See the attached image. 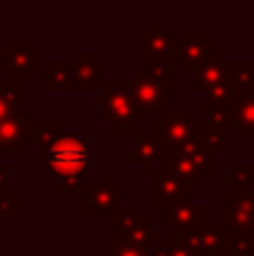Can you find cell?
I'll list each match as a JSON object with an SVG mask.
<instances>
[{"label":"cell","mask_w":254,"mask_h":256,"mask_svg":"<svg viewBox=\"0 0 254 256\" xmlns=\"http://www.w3.org/2000/svg\"><path fill=\"white\" fill-rule=\"evenodd\" d=\"M38 160L56 176L58 194L63 196L81 189L92 168L90 146L79 132H61L54 137L50 144L38 148Z\"/></svg>","instance_id":"obj_1"},{"label":"cell","mask_w":254,"mask_h":256,"mask_svg":"<svg viewBox=\"0 0 254 256\" xmlns=\"http://www.w3.org/2000/svg\"><path fill=\"white\" fill-rule=\"evenodd\" d=\"M102 120L112 132H133V126L142 124L144 112L130 94L128 81H104L102 84Z\"/></svg>","instance_id":"obj_2"},{"label":"cell","mask_w":254,"mask_h":256,"mask_svg":"<svg viewBox=\"0 0 254 256\" xmlns=\"http://www.w3.org/2000/svg\"><path fill=\"white\" fill-rule=\"evenodd\" d=\"M112 245H133L140 250L153 248V216L135 214L133 204L124 202L110 214Z\"/></svg>","instance_id":"obj_3"},{"label":"cell","mask_w":254,"mask_h":256,"mask_svg":"<svg viewBox=\"0 0 254 256\" xmlns=\"http://www.w3.org/2000/svg\"><path fill=\"white\" fill-rule=\"evenodd\" d=\"M81 214L84 216H99L112 214L120 204H124V186L115 182L110 173H104L99 182H86L81 186Z\"/></svg>","instance_id":"obj_4"},{"label":"cell","mask_w":254,"mask_h":256,"mask_svg":"<svg viewBox=\"0 0 254 256\" xmlns=\"http://www.w3.org/2000/svg\"><path fill=\"white\" fill-rule=\"evenodd\" d=\"M0 66L7 70L9 81L18 86L27 84L34 72H40V52L32 48L30 40H12L0 52Z\"/></svg>","instance_id":"obj_5"},{"label":"cell","mask_w":254,"mask_h":256,"mask_svg":"<svg viewBox=\"0 0 254 256\" xmlns=\"http://www.w3.org/2000/svg\"><path fill=\"white\" fill-rule=\"evenodd\" d=\"M196 115L189 110L184 112H162V120L151 124V135L166 148H176L194 140L196 132Z\"/></svg>","instance_id":"obj_6"},{"label":"cell","mask_w":254,"mask_h":256,"mask_svg":"<svg viewBox=\"0 0 254 256\" xmlns=\"http://www.w3.org/2000/svg\"><path fill=\"white\" fill-rule=\"evenodd\" d=\"M128 88L142 112H162L166 104L174 102V90H166L142 70H135L128 76Z\"/></svg>","instance_id":"obj_7"},{"label":"cell","mask_w":254,"mask_h":256,"mask_svg":"<svg viewBox=\"0 0 254 256\" xmlns=\"http://www.w3.org/2000/svg\"><path fill=\"white\" fill-rule=\"evenodd\" d=\"M218 56H225V54L216 48L214 40L205 38V32L200 30L182 32V38L178 40V56H176V61L182 63V68L187 72H194L205 61H212V58H218Z\"/></svg>","instance_id":"obj_8"},{"label":"cell","mask_w":254,"mask_h":256,"mask_svg":"<svg viewBox=\"0 0 254 256\" xmlns=\"http://www.w3.org/2000/svg\"><path fill=\"white\" fill-rule=\"evenodd\" d=\"M162 225L171 227L174 236L187 238L205 227V207L196 200L187 204H178V207L164 204L162 207Z\"/></svg>","instance_id":"obj_9"},{"label":"cell","mask_w":254,"mask_h":256,"mask_svg":"<svg viewBox=\"0 0 254 256\" xmlns=\"http://www.w3.org/2000/svg\"><path fill=\"white\" fill-rule=\"evenodd\" d=\"M194 256H228L232 254L228 225H205L196 234L184 238ZM234 256V254H232Z\"/></svg>","instance_id":"obj_10"},{"label":"cell","mask_w":254,"mask_h":256,"mask_svg":"<svg viewBox=\"0 0 254 256\" xmlns=\"http://www.w3.org/2000/svg\"><path fill=\"white\" fill-rule=\"evenodd\" d=\"M151 180V202L158 204V207H164V204H171V207H178V204H187L194 202V186L184 184L182 180L169 176L164 171L153 173Z\"/></svg>","instance_id":"obj_11"},{"label":"cell","mask_w":254,"mask_h":256,"mask_svg":"<svg viewBox=\"0 0 254 256\" xmlns=\"http://www.w3.org/2000/svg\"><path fill=\"white\" fill-rule=\"evenodd\" d=\"M142 56L156 58V61H169L176 63L178 56V38L171 30L162 25V20H153L148 30L142 34Z\"/></svg>","instance_id":"obj_12"},{"label":"cell","mask_w":254,"mask_h":256,"mask_svg":"<svg viewBox=\"0 0 254 256\" xmlns=\"http://www.w3.org/2000/svg\"><path fill=\"white\" fill-rule=\"evenodd\" d=\"M164 146L151 132H130V162L142 166L144 176L156 173V164L162 162Z\"/></svg>","instance_id":"obj_13"},{"label":"cell","mask_w":254,"mask_h":256,"mask_svg":"<svg viewBox=\"0 0 254 256\" xmlns=\"http://www.w3.org/2000/svg\"><path fill=\"white\" fill-rule=\"evenodd\" d=\"M223 209L228 216V227L234 232H252L254 216V198L252 194H236L230 191L223 196Z\"/></svg>","instance_id":"obj_14"},{"label":"cell","mask_w":254,"mask_h":256,"mask_svg":"<svg viewBox=\"0 0 254 256\" xmlns=\"http://www.w3.org/2000/svg\"><path fill=\"white\" fill-rule=\"evenodd\" d=\"M74 92H97L102 90V76H99V63L90 50H84L74 63Z\"/></svg>","instance_id":"obj_15"},{"label":"cell","mask_w":254,"mask_h":256,"mask_svg":"<svg viewBox=\"0 0 254 256\" xmlns=\"http://www.w3.org/2000/svg\"><path fill=\"white\" fill-rule=\"evenodd\" d=\"M32 115L27 110H18L14 117L4 120L0 124V140H2V150L9 153H20V146L27 142L30 135Z\"/></svg>","instance_id":"obj_16"},{"label":"cell","mask_w":254,"mask_h":256,"mask_svg":"<svg viewBox=\"0 0 254 256\" xmlns=\"http://www.w3.org/2000/svg\"><path fill=\"white\" fill-rule=\"evenodd\" d=\"M225 63H228L225 56H218V58H212V61H205L202 66H198L196 70L192 72L194 90L210 94L216 86L223 84V81L228 79V68H225Z\"/></svg>","instance_id":"obj_17"},{"label":"cell","mask_w":254,"mask_h":256,"mask_svg":"<svg viewBox=\"0 0 254 256\" xmlns=\"http://www.w3.org/2000/svg\"><path fill=\"white\" fill-rule=\"evenodd\" d=\"M230 126L234 132H254V92H238L232 99V112H230Z\"/></svg>","instance_id":"obj_18"},{"label":"cell","mask_w":254,"mask_h":256,"mask_svg":"<svg viewBox=\"0 0 254 256\" xmlns=\"http://www.w3.org/2000/svg\"><path fill=\"white\" fill-rule=\"evenodd\" d=\"M38 79L48 84L52 92H74V70L72 61H56L54 58L48 66V70L40 72Z\"/></svg>","instance_id":"obj_19"},{"label":"cell","mask_w":254,"mask_h":256,"mask_svg":"<svg viewBox=\"0 0 254 256\" xmlns=\"http://www.w3.org/2000/svg\"><path fill=\"white\" fill-rule=\"evenodd\" d=\"M194 142L200 146L205 153H210L212 158L216 155L225 153V128H218V126H212V124H196V132H194Z\"/></svg>","instance_id":"obj_20"},{"label":"cell","mask_w":254,"mask_h":256,"mask_svg":"<svg viewBox=\"0 0 254 256\" xmlns=\"http://www.w3.org/2000/svg\"><path fill=\"white\" fill-rule=\"evenodd\" d=\"M228 81L234 88V94L238 92H254V74L252 61H228Z\"/></svg>","instance_id":"obj_21"},{"label":"cell","mask_w":254,"mask_h":256,"mask_svg":"<svg viewBox=\"0 0 254 256\" xmlns=\"http://www.w3.org/2000/svg\"><path fill=\"white\" fill-rule=\"evenodd\" d=\"M164 148H166V146H164ZM171 150H174V153H178V155H184V158H189L198 168H200L202 173H205V176H210V173L216 171V164H214L216 158H212L210 153H205V150H202L194 140L187 142V144H182V146H176V148H171Z\"/></svg>","instance_id":"obj_22"},{"label":"cell","mask_w":254,"mask_h":256,"mask_svg":"<svg viewBox=\"0 0 254 256\" xmlns=\"http://www.w3.org/2000/svg\"><path fill=\"white\" fill-rule=\"evenodd\" d=\"M18 106H20V86L14 84V81H7L0 88V124L16 115L20 110Z\"/></svg>","instance_id":"obj_23"},{"label":"cell","mask_w":254,"mask_h":256,"mask_svg":"<svg viewBox=\"0 0 254 256\" xmlns=\"http://www.w3.org/2000/svg\"><path fill=\"white\" fill-rule=\"evenodd\" d=\"M142 72L162 84L166 90H174V63L169 61H156V58H144L142 56Z\"/></svg>","instance_id":"obj_24"},{"label":"cell","mask_w":254,"mask_h":256,"mask_svg":"<svg viewBox=\"0 0 254 256\" xmlns=\"http://www.w3.org/2000/svg\"><path fill=\"white\" fill-rule=\"evenodd\" d=\"M61 132L63 130H61V124H58V122H40V124H34V122H32L27 142H32V144H36L40 148V146L50 144L54 137H58Z\"/></svg>","instance_id":"obj_25"},{"label":"cell","mask_w":254,"mask_h":256,"mask_svg":"<svg viewBox=\"0 0 254 256\" xmlns=\"http://www.w3.org/2000/svg\"><path fill=\"white\" fill-rule=\"evenodd\" d=\"M223 182H225V184H230V186H234V191H236V194H243V191H246V186H250L254 182V164L252 162L241 164V166H236L234 171L225 173Z\"/></svg>","instance_id":"obj_26"},{"label":"cell","mask_w":254,"mask_h":256,"mask_svg":"<svg viewBox=\"0 0 254 256\" xmlns=\"http://www.w3.org/2000/svg\"><path fill=\"white\" fill-rule=\"evenodd\" d=\"M205 117H207V124L212 126H218V128H225L230 126V112H232V104H220V102H210L205 99Z\"/></svg>","instance_id":"obj_27"},{"label":"cell","mask_w":254,"mask_h":256,"mask_svg":"<svg viewBox=\"0 0 254 256\" xmlns=\"http://www.w3.org/2000/svg\"><path fill=\"white\" fill-rule=\"evenodd\" d=\"M230 245L234 256H252L254 254V236L252 232H234L230 230Z\"/></svg>","instance_id":"obj_28"},{"label":"cell","mask_w":254,"mask_h":256,"mask_svg":"<svg viewBox=\"0 0 254 256\" xmlns=\"http://www.w3.org/2000/svg\"><path fill=\"white\" fill-rule=\"evenodd\" d=\"M162 248L166 250V256H194V252L184 243V238L174 236V234H166L162 238Z\"/></svg>","instance_id":"obj_29"},{"label":"cell","mask_w":254,"mask_h":256,"mask_svg":"<svg viewBox=\"0 0 254 256\" xmlns=\"http://www.w3.org/2000/svg\"><path fill=\"white\" fill-rule=\"evenodd\" d=\"M20 212V198L12 191L0 194V216H14Z\"/></svg>","instance_id":"obj_30"},{"label":"cell","mask_w":254,"mask_h":256,"mask_svg":"<svg viewBox=\"0 0 254 256\" xmlns=\"http://www.w3.org/2000/svg\"><path fill=\"white\" fill-rule=\"evenodd\" d=\"M207 99H210V102H220V104H232V99H234V88L230 86V81L225 79L223 84H218L210 94H207Z\"/></svg>","instance_id":"obj_31"},{"label":"cell","mask_w":254,"mask_h":256,"mask_svg":"<svg viewBox=\"0 0 254 256\" xmlns=\"http://www.w3.org/2000/svg\"><path fill=\"white\" fill-rule=\"evenodd\" d=\"M110 256H148V250H140L133 245H112Z\"/></svg>","instance_id":"obj_32"},{"label":"cell","mask_w":254,"mask_h":256,"mask_svg":"<svg viewBox=\"0 0 254 256\" xmlns=\"http://www.w3.org/2000/svg\"><path fill=\"white\" fill-rule=\"evenodd\" d=\"M148 256H166V250L162 248V245L160 248H151L148 250Z\"/></svg>","instance_id":"obj_33"},{"label":"cell","mask_w":254,"mask_h":256,"mask_svg":"<svg viewBox=\"0 0 254 256\" xmlns=\"http://www.w3.org/2000/svg\"><path fill=\"white\" fill-rule=\"evenodd\" d=\"M7 81H9V76H7V70H4V68L0 66V88H2V86L7 84Z\"/></svg>","instance_id":"obj_34"},{"label":"cell","mask_w":254,"mask_h":256,"mask_svg":"<svg viewBox=\"0 0 254 256\" xmlns=\"http://www.w3.org/2000/svg\"><path fill=\"white\" fill-rule=\"evenodd\" d=\"M252 198H254V194H252ZM252 236H254V216H252Z\"/></svg>","instance_id":"obj_35"},{"label":"cell","mask_w":254,"mask_h":256,"mask_svg":"<svg viewBox=\"0 0 254 256\" xmlns=\"http://www.w3.org/2000/svg\"><path fill=\"white\" fill-rule=\"evenodd\" d=\"M252 74H254V61H252Z\"/></svg>","instance_id":"obj_36"},{"label":"cell","mask_w":254,"mask_h":256,"mask_svg":"<svg viewBox=\"0 0 254 256\" xmlns=\"http://www.w3.org/2000/svg\"><path fill=\"white\" fill-rule=\"evenodd\" d=\"M228 256H232V254H228Z\"/></svg>","instance_id":"obj_37"}]
</instances>
